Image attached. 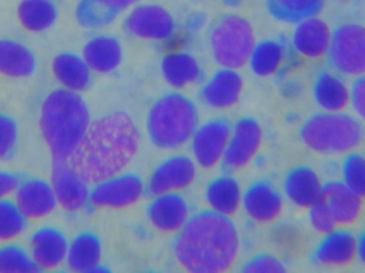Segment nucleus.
Here are the masks:
<instances>
[{
	"mask_svg": "<svg viewBox=\"0 0 365 273\" xmlns=\"http://www.w3.org/2000/svg\"><path fill=\"white\" fill-rule=\"evenodd\" d=\"M139 141L128 113H109L90 123L68 163L88 185H96L122 173L138 152Z\"/></svg>",
	"mask_w": 365,
	"mask_h": 273,
	"instance_id": "nucleus-1",
	"label": "nucleus"
},
{
	"mask_svg": "<svg viewBox=\"0 0 365 273\" xmlns=\"http://www.w3.org/2000/svg\"><path fill=\"white\" fill-rule=\"evenodd\" d=\"M238 251L240 235L233 221L212 210L189 217L175 244L178 263L191 273L227 272Z\"/></svg>",
	"mask_w": 365,
	"mask_h": 273,
	"instance_id": "nucleus-2",
	"label": "nucleus"
},
{
	"mask_svg": "<svg viewBox=\"0 0 365 273\" xmlns=\"http://www.w3.org/2000/svg\"><path fill=\"white\" fill-rule=\"evenodd\" d=\"M40 130L53 160H68L85 136L90 113L77 92L55 90L41 107Z\"/></svg>",
	"mask_w": 365,
	"mask_h": 273,
	"instance_id": "nucleus-3",
	"label": "nucleus"
},
{
	"mask_svg": "<svg viewBox=\"0 0 365 273\" xmlns=\"http://www.w3.org/2000/svg\"><path fill=\"white\" fill-rule=\"evenodd\" d=\"M199 113L192 101L178 92L158 98L148 113L147 130L158 148L175 150L192 139L199 128Z\"/></svg>",
	"mask_w": 365,
	"mask_h": 273,
	"instance_id": "nucleus-4",
	"label": "nucleus"
},
{
	"mask_svg": "<svg viewBox=\"0 0 365 273\" xmlns=\"http://www.w3.org/2000/svg\"><path fill=\"white\" fill-rule=\"evenodd\" d=\"M364 130L357 118L343 113H317L309 118L302 130V142L323 155L349 154L364 139Z\"/></svg>",
	"mask_w": 365,
	"mask_h": 273,
	"instance_id": "nucleus-5",
	"label": "nucleus"
},
{
	"mask_svg": "<svg viewBox=\"0 0 365 273\" xmlns=\"http://www.w3.org/2000/svg\"><path fill=\"white\" fill-rule=\"evenodd\" d=\"M210 46L217 63L237 70L246 66L255 47L252 26L237 15L221 19L212 30Z\"/></svg>",
	"mask_w": 365,
	"mask_h": 273,
	"instance_id": "nucleus-6",
	"label": "nucleus"
},
{
	"mask_svg": "<svg viewBox=\"0 0 365 273\" xmlns=\"http://www.w3.org/2000/svg\"><path fill=\"white\" fill-rule=\"evenodd\" d=\"M330 66L343 75H365V27L359 24H344L332 31L327 53Z\"/></svg>",
	"mask_w": 365,
	"mask_h": 273,
	"instance_id": "nucleus-7",
	"label": "nucleus"
},
{
	"mask_svg": "<svg viewBox=\"0 0 365 273\" xmlns=\"http://www.w3.org/2000/svg\"><path fill=\"white\" fill-rule=\"evenodd\" d=\"M145 185L136 174L120 173L96 184L89 202L96 207L124 208L143 197Z\"/></svg>",
	"mask_w": 365,
	"mask_h": 273,
	"instance_id": "nucleus-8",
	"label": "nucleus"
},
{
	"mask_svg": "<svg viewBox=\"0 0 365 273\" xmlns=\"http://www.w3.org/2000/svg\"><path fill=\"white\" fill-rule=\"evenodd\" d=\"M232 128L225 119L206 122L195 130L191 142L193 157L204 169H212L223 160Z\"/></svg>",
	"mask_w": 365,
	"mask_h": 273,
	"instance_id": "nucleus-9",
	"label": "nucleus"
},
{
	"mask_svg": "<svg viewBox=\"0 0 365 273\" xmlns=\"http://www.w3.org/2000/svg\"><path fill=\"white\" fill-rule=\"evenodd\" d=\"M261 125L251 118L240 119L232 128L223 165L227 169H242L253 160L262 145Z\"/></svg>",
	"mask_w": 365,
	"mask_h": 273,
	"instance_id": "nucleus-10",
	"label": "nucleus"
},
{
	"mask_svg": "<svg viewBox=\"0 0 365 273\" xmlns=\"http://www.w3.org/2000/svg\"><path fill=\"white\" fill-rule=\"evenodd\" d=\"M51 184L58 204L66 212H78L89 202L88 184L71 167L68 160H53Z\"/></svg>",
	"mask_w": 365,
	"mask_h": 273,
	"instance_id": "nucleus-11",
	"label": "nucleus"
},
{
	"mask_svg": "<svg viewBox=\"0 0 365 273\" xmlns=\"http://www.w3.org/2000/svg\"><path fill=\"white\" fill-rule=\"evenodd\" d=\"M195 174L197 169L192 159L182 155L170 157L154 170L148 182V191L158 197L184 190L192 184Z\"/></svg>",
	"mask_w": 365,
	"mask_h": 273,
	"instance_id": "nucleus-12",
	"label": "nucleus"
},
{
	"mask_svg": "<svg viewBox=\"0 0 365 273\" xmlns=\"http://www.w3.org/2000/svg\"><path fill=\"white\" fill-rule=\"evenodd\" d=\"M14 195V202L27 220L45 218L58 205L51 182L40 178H29L19 182Z\"/></svg>",
	"mask_w": 365,
	"mask_h": 273,
	"instance_id": "nucleus-13",
	"label": "nucleus"
},
{
	"mask_svg": "<svg viewBox=\"0 0 365 273\" xmlns=\"http://www.w3.org/2000/svg\"><path fill=\"white\" fill-rule=\"evenodd\" d=\"M125 25L130 34L147 40H166L175 30V21L168 11L155 4L134 9Z\"/></svg>",
	"mask_w": 365,
	"mask_h": 273,
	"instance_id": "nucleus-14",
	"label": "nucleus"
},
{
	"mask_svg": "<svg viewBox=\"0 0 365 273\" xmlns=\"http://www.w3.org/2000/svg\"><path fill=\"white\" fill-rule=\"evenodd\" d=\"M68 242L55 227L38 229L30 238V255L40 270H53L66 261Z\"/></svg>",
	"mask_w": 365,
	"mask_h": 273,
	"instance_id": "nucleus-15",
	"label": "nucleus"
},
{
	"mask_svg": "<svg viewBox=\"0 0 365 273\" xmlns=\"http://www.w3.org/2000/svg\"><path fill=\"white\" fill-rule=\"evenodd\" d=\"M148 217L158 231L175 233L188 221V204L178 192L158 195L150 204Z\"/></svg>",
	"mask_w": 365,
	"mask_h": 273,
	"instance_id": "nucleus-16",
	"label": "nucleus"
},
{
	"mask_svg": "<svg viewBox=\"0 0 365 273\" xmlns=\"http://www.w3.org/2000/svg\"><path fill=\"white\" fill-rule=\"evenodd\" d=\"M355 257H357V237L343 229H334L325 234L314 252L315 262L327 267L349 265Z\"/></svg>",
	"mask_w": 365,
	"mask_h": 273,
	"instance_id": "nucleus-17",
	"label": "nucleus"
},
{
	"mask_svg": "<svg viewBox=\"0 0 365 273\" xmlns=\"http://www.w3.org/2000/svg\"><path fill=\"white\" fill-rule=\"evenodd\" d=\"M242 205L249 218L255 222L269 223L280 216L283 199L269 182H259L249 187L245 192Z\"/></svg>",
	"mask_w": 365,
	"mask_h": 273,
	"instance_id": "nucleus-18",
	"label": "nucleus"
},
{
	"mask_svg": "<svg viewBox=\"0 0 365 273\" xmlns=\"http://www.w3.org/2000/svg\"><path fill=\"white\" fill-rule=\"evenodd\" d=\"M322 201L334 215L338 225H351L359 219L364 200L342 180H329L323 184Z\"/></svg>",
	"mask_w": 365,
	"mask_h": 273,
	"instance_id": "nucleus-19",
	"label": "nucleus"
},
{
	"mask_svg": "<svg viewBox=\"0 0 365 273\" xmlns=\"http://www.w3.org/2000/svg\"><path fill=\"white\" fill-rule=\"evenodd\" d=\"M297 24L293 36L296 51L312 59L327 55L332 36L328 24L317 16L309 17Z\"/></svg>",
	"mask_w": 365,
	"mask_h": 273,
	"instance_id": "nucleus-20",
	"label": "nucleus"
},
{
	"mask_svg": "<svg viewBox=\"0 0 365 273\" xmlns=\"http://www.w3.org/2000/svg\"><path fill=\"white\" fill-rule=\"evenodd\" d=\"M283 188L294 205L309 210L322 199L323 182L314 170L300 165L287 173Z\"/></svg>",
	"mask_w": 365,
	"mask_h": 273,
	"instance_id": "nucleus-21",
	"label": "nucleus"
},
{
	"mask_svg": "<svg viewBox=\"0 0 365 273\" xmlns=\"http://www.w3.org/2000/svg\"><path fill=\"white\" fill-rule=\"evenodd\" d=\"M242 86V77L235 70L223 68L204 86L202 101L212 108H229L240 101Z\"/></svg>",
	"mask_w": 365,
	"mask_h": 273,
	"instance_id": "nucleus-22",
	"label": "nucleus"
},
{
	"mask_svg": "<svg viewBox=\"0 0 365 273\" xmlns=\"http://www.w3.org/2000/svg\"><path fill=\"white\" fill-rule=\"evenodd\" d=\"M313 96L322 110L340 113L351 105V90L338 75L323 72L315 81Z\"/></svg>",
	"mask_w": 365,
	"mask_h": 273,
	"instance_id": "nucleus-23",
	"label": "nucleus"
},
{
	"mask_svg": "<svg viewBox=\"0 0 365 273\" xmlns=\"http://www.w3.org/2000/svg\"><path fill=\"white\" fill-rule=\"evenodd\" d=\"M102 261V244L96 234L83 232L68 244L66 264L72 272H94Z\"/></svg>",
	"mask_w": 365,
	"mask_h": 273,
	"instance_id": "nucleus-24",
	"label": "nucleus"
},
{
	"mask_svg": "<svg viewBox=\"0 0 365 273\" xmlns=\"http://www.w3.org/2000/svg\"><path fill=\"white\" fill-rule=\"evenodd\" d=\"M83 58L90 70L105 74L121 63V45L111 36H98L83 47Z\"/></svg>",
	"mask_w": 365,
	"mask_h": 273,
	"instance_id": "nucleus-25",
	"label": "nucleus"
},
{
	"mask_svg": "<svg viewBox=\"0 0 365 273\" xmlns=\"http://www.w3.org/2000/svg\"><path fill=\"white\" fill-rule=\"evenodd\" d=\"M90 71L83 58L74 53H60L53 61V73L56 79L64 89L77 93L89 87L91 79Z\"/></svg>",
	"mask_w": 365,
	"mask_h": 273,
	"instance_id": "nucleus-26",
	"label": "nucleus"
},
{
	"mask_svg": "<svg viewBox=\"0 0 365 273\" xmlns=\"http://www.w3.org/2000/svg\"><path fill=\"white\" fill-rule=\"evenodd\" d=\"M139 0H81L76 16L85 27H102Z\"/></svg>",
	"mask_w": 365,
	"mask_h": 273,
	"instance_id": "nucleus-27",
	"label": "nucleus"
},
{
	"mask_svg": "<svg viewBox=\"0 0 365 273\" xmlns=\"http://www.w3.org/2000/svg\"><path fill=\"white\" fill-rule=\"evenodd\" d=\"M36 70L34 53L21 43L0 40V74L12 78L30 76Z\"/></svg>",
	"mask_w": 365,
	"mask_h": 273,
	"instance_id": "nucleus-28",
	"label": "nucleus"
},
{
	"mask_svg": "<svg viewBox=\"0 0 365 273\" xmlns=\"http://www.w3.org/2000/svg\"><path fill=\"white\" fill-rule=\"evenodd\" d=\"M206 201L214 212L223 216H233L242 201L240 185L230 176L215 178L206 189Z\"/></svg>",
	"mask_w": 365,
	"mask_h": 273,
	"instance_id": "nucleus-29",
	"label": "nucleus"
},
{
	"mask_svg": "<svg viewBox=\"0 0 365 273\" xmlns=\"http://www.w3.org/2000/svg\"><path fill=\"white\" fill-rule=\"evenodd\" d=\"M162 72L169 85L177 89L197 83L201 68L197 60L186 53H170L162 62Z\"/></svg>",
	"mask_w": 365,
	"mask_h": 273,
	"instance_id": "nucleus-30",
	"label": "nucleus"
},
{
	"mask_svg": "<svg viewBox=\"0 0 365 273\" xmlns=\"http://www.w3.org/2000/svg\"><path fill=\"white\" fill-rule=\"evenodd\" d=\"M270 13L287 23H299L317 16L323 10L325 0H267Z\"/></svg>",
	"mask_w": 365,
	"mask_h": 273,
	"instance_id": "nucleus-31",
	"label": "nucleus"
},
{
	"mask_svg": "<svg viewBox=\"0 0 365 273\" xmlns=\"http://www.w3.org/2000/svg\"><path fill=\"white\" fill-rule=\"evenodd\" d=\"M19 17L24 28L40 32L53 25L57 10L51 0H23L19 6Z\"/></svg>",
	"mask_w": 365,
	"mask_h": 273,
	"instance_id": "nucleus-32",
	"label": "nucleus"
},
{
	"mask_svg": "<svg viewBox=\"0 0 365 273\" xmlns=\"http://www.w3.org/2000/svg\"><path fill=\"white\" fill-rule=\"evenodd\" d=\"M283 58L284 49L282 45L274 41H264L255 45L249 62L257 76L267 77L278 71Z\"/></svg>",
	"mask_w": 365,
	"mask_h": 273,
	"instance_id": "nucleus-33",
	"label": "nucleus"
},
{
	"mask_svg": "<svg viewBox=\"0 0 365 273\" xmlns=\"http://www.w3.org/2000/svg\"><path fill=\"white\" fill-rule=\"evenodd\" d=\"M41 272L30 253L16 244L0 248V273H36Z\"/></svg>",
	"mask_w": 365,
	"mask_h": 273,
	"instance_id": "nucleus-34",
	"label": "nucleus"
},
{
	"mask_svg": "<svg viewBox=\"0 0 365 273\" xmlns=\"http://www.w3.org/2000/svg\"><path fill=\"white\" fill-rule=\"evenodd\" d=\"M27 218L21 214L15 202L9 199L0 201V242H11L26 229Z\"/></svg>",
	"mask_w": 365,
	"mask_h": 273,
	"instance_id": "nucleus-35",
	"label": "nucleus"
},
{
	"mask_svg": "<svg viewBox=\"0 0 365 273\" xmlns=\"http://www.w3.org/2000/svg\"><path fill=\"white\" fill-rule=\"evenodd\" d=\"M342 182L365 199V156L360 153L351 152L346 155L342 165Z\"/></svg>",
	"mask_w": 365,
	"mask_h": 273,
	"instance_id": "nucleus-36",
	"label": "nucleus"
},
{
	"mask_svg": "<svg viewBox=\"0 0 365 273\" xmlns=\"http://www.w3.org/2000/svg\"><path fill=\"white\" fill-rule=\"evenodd\" d=\"M19 130L12 118L0 113V160L10 158L16 148Z\"/></svg>",
	"mask_w": 365,
	"mask_h": 273,
	"instance_id": "nucleus-37",
	"label": "nucleus"
},
{
	"mask_svg": "<svg viewBox=\"0 0 365 273\" xmlns=\"http://www.w3.org/2000/svg\"><path fill=\"white\" fill-rule=\"evenodd\" d=\"M309 219L313 229L323 235L334 231L338 227L334 215L322 200L309 208Z\"/></svg>",
	"mask_w": 365,
	"mask_h": 273,
	"instance_id": "nucleus-38",
	"label": "nucleus"
},
{
	"mask_svg": "<svg viewBox=\"0 0 365 273\" xmlns=\"http://www.w3.org/2000/svg\"><path fill=\"white\" fill-rule=\"evenodd\" d=\"M287 272L280 259L274 255L261 254L251 259L242 268L245 273H283Z\"/></svg>",
	"mask_w": 365,
	"mask_h": 273,
	"instance_id": "nucleus-39",
	"label": "nucleus"
},
{
	"mask_svg": "<svg viewBox=\"0 0 365 273\" xmlns=\"http://www.w3.org/2000/svg\"><path fill=\"white\" fill-rule=\"evenodd\" d=\"M351 90V105L358 117L365 122V75L357 77Z\"/></svg>",
	"mask_w": 365,
	"mask_h": 273,
	"instance_id": "nucleus-40",
	"label": "nucleus"
},
{
	"mask_svg": "<svg viewBox=\"0 0 365 273\" xmlns=\"http://www.w3.org/2000/svg\"><path fill=\"white\" fill-rule=\"evenodd\" d=\"M19 182H21L15 174L0 171V201L14 195Z\"/></svg>",
	"mask_w": 365,
	"mask_h": 273,
	"instance_id": "nucleus-41",
	"label": "nucleus"
},
{
	"mask_svg": "<svg viewBox=\"0 0 365 273\" xmlns=\"http://www.w3.org/2000/svg\"><path fill=\"white\" fill-rule=\"evenodd\" d=\"M357 257L365 266V232L357 237Z\"/></svg>",
	"mask_w": 365,
	"mask_h": 273,
	"instance_id": "nucleus-42",
	"label": "nucleus"
},
{
	"mask_svg": "<svg viewBox=\"0 0 365 273\" xmlns=\"http://www.w3.org/2000/svg\"><path fill=\"white\" fill-rule=\"evenodd\" d=\"M341 1H347V0H341Z\"/></svg>",
	"mask_w": 365,
	"mask_h": 273,
	"instance_id": "nucleus-43",
	"label": "nucleus"
}]
</instances>
